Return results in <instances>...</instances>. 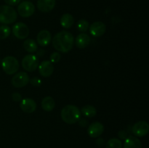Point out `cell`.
<instances>
[{"mask_svg": "<svg viewBox=\"0 0 149 148\" xmlns=\"http://www.w3.org/2000/svg\"><path fill=\"white\" fill-rule=\"evenodd\" d=\"M61 118L68 124H74L77 123L81 118V112L75 105H66L61 110Z\"/></svg>", "mask_w": 149, "mask_h": 148, "instance_id": "7a4b0ae2", "label": "cell"}, {"mask_svg": "<svg viewBox=\"0 0 149 148\" xmlns=\"http://www.w3.org/2000/svg\"><path fill=\"white\" fill-rule=\"evenodd\" d=\"M29 82L31 84L32 86L36 87H39L42 85V80L38 78V77H33L31 79L29 80Z\"/></svg>", "mask_w": 149, "mask_h": 148, "instance_id": "484cf974", "label": "cell"}, {"mask_svg": "<svg viewBox=\"0 0 149 148\" xmlns=\"http://www.w3.org/2000/svg\"><path fill=\"white\" fill-rule=\"evenodd\" d=\"M106 148H122V143L120 139L116 138L110 139L106 144Z\"/></svg>", "mask_w": 149, "mask_h": 148, "instance_id": "7402d4cb", "label": "cell"}, {"mask_svg": "<svg viewBox=\"0 0 149 148\" xmlns=\"http://www.w3.org/2000/svg\"><path fill=\"white\" fill-rule=\"evenodd\" d=\"M124 148H142L141 141L135 136H127L124 143Z\"/></svg>", "mask_w": 149, "mask_h": 148, "instance_id": "e0dca14e", "label": "cell"}, {"mask_svg": "<svg viewBox=\"0 0 149 148\" xmlns=\"http://www.w3.org/2000/svg\"><path fill=\"white\" fill-rule=\"evenodd\" d=\"M10 28L7 26H0V39H5L10 36Z\"/></svg>", "mask_w": 149, "mask_h": 148, "instance_id": "cb8c5ba5", "label": "cell"}, {"mask_svg": "<svg viewBox=\"0 0 149 148\" xmlns=\"http://www.w3.org/2000/svg\"><path fill=\"white\" fill-rule=\"evenodd\" d=\"M74 23V18L69 13L63 15L61 18V25L65 29L71 28Z\"/></svg>", "mask_w": 149, "mask_h": 148, "instance_id": "d6986e66", "label": "cell"}, {"mask_svg": "<svg viewBox=\"0 0 149 148\" xmlns=\"http://www.w3.org/2000/svg\"><path fill=\"white\" fill-rule=\"evenodd\" d=\"M39 66V58L36 55L30 54L27 55L22 59V67L23 69L29 72L36 71Z\"/></svg>", "mask_w": 149, "mask_h": 148, "instance_id": "5b68a950", "label": "cell"}, {"mask_svg": "<svg viewBox=\"0 0 149 148\" xmlns=\"http://www.w3.org/2000/svg\"><path fill=\"white\" fill-rule=\"evenodd\" d=\"M56 0H38L37 8L42 12H49L55 7Z\"/></svg>", "mask_w": 149, "mask_h": 148, "instance_id": "4fadbf2b", "label": "cell"}, {"mask_svg": "<svg viewBox=\"0 0 149 148\" xmlns=\"http://www.w3.org/2000/svg\"><path fill=\"white\" fill-rule=\"evenodd\" d=\"M54 71V66L52 62L49 60H45L41 62L39 65V72L42 76L49 77Z\"/></svg>", "mask_w": 149, "mask_h": 148, "instance_id": "7c38bea8", "label": "cell"}, {"mask_svg": "<svg viewBox=\"0 0 149 148\" xmlns=\"http://www.w3.org/2000/svg\"><path fill=\"white\" fill-rule=\"evenodd\" d=\"M17 14L11 6H0V23L4 25L12 24L17 20Z\"/></svg>", "mask_w": 149, "mask_h": 148, "instance_id": "3957f363", "label": "cell"}, {"mask_svg": "<svg viewBox=\"0 0 149 148\" xmlns=\"http://www.w3.org/2000/svg\"><path fill=\"white\" fill-rule=\"evenodd\" d=\"M81 112L85 117L93 118L97 114V110L95 107L92 105H85L81 109Z\"/></svg>", "mask_w": 149, "mask_h": 148, "instance_id": "44dd1931", "label": "cell"}, {"mask_svg": "<svg viewBox=\"0 0 149 148\" xmlns=\"http://www.w3.org/2000/svg\"><path fill=\"white\" fill-rule=\"evenodd\" d=\"M29 75L25 72H20L14 75L12 78V84L15 88H22L27 85L29 82Z\"/></svg>", "mask_w": 149, "mask_h": 148, "instance_id": "ba28073f", "label": "cell"}, {"mask_svg": "<svg viewBox=\"0 0 149 148\" xmlns=\"http://www.w3.org/2000/svg\"><path fill=\"white\" fill-rule=\"evenodd\" d=\"M132 133L138 137H143L148 133L149 125L146 121L141 120L137 122L132 126Z\"/></svg>", "mask_w": 149, "mask_h": 148, "instance_id": "9c48e42d", "label": "cell"}, {"mask_svg": "<svg viewBox=\"0 0 149 148\" xmlns=\"http://www.w3.org/2000/svg\"><path fill=\"white\" fill-rule=\"evenodd\" d=\"M18 14L23 17H29L34 13L35 6L31 1H24L20 2L17 7Z\"/></svg>", "mask_w": 149, "mask_h": 148, "instance_id": "8992f818", "label": "cell"}, {"mask_svg": "<svg viewBox=\"0 0 149 148\" xmlns=\"http://www.w3.org/2000/svg\"><path fill=\"white\" fill-rule=\"evenodd\" d=\"M96 144H97V146L102 147L105 145V141L104 139H102V138H98V139L96 140Z\"/></svg>", "mask_w": 149, "mask_h": 148, "instance_id": "f546056e", "label": "cell"}, {"mask_svg": "<svg viewBox=\"0 0 149 148\" xmlns=\"http://www.w3.org/2000/svg\"><path fill=\"white\" fill-rule=\"evenodd\" d=\"M90 27L88 21L86 20H80L77 23V28L81 32H86Z\"/></svg>", "mask_w": 149, "mask_h": 148, "instance_id": "603a6c76", "label": "cell"}, {"mask_svg": "<svg viewBox=\"0 0 149 148\" xmlns=\"http://www.w3.org/2000/svg\"><path fill=\"white\" fill-rule=\"evenodd\" d=\"M89 28H90V32L92 36L94 37H100L103 36L106 32V26L103 22L96 21L92 23Z\"/></svg>", "mask_w": 149, "mask_h": 148, "instance_id": "30bf717a", "label": "cell"}, {"mask_svg": "<svg viewBox=\"0 0 149 148\" xmlns=\"http://www.w3.org/2000/svg\"><path fill=\"white\" fill-rule=\"evenodd\" d=\"M104 131V126L100 122H94L89 126L87 133L92 138L99 137Z\"/></svg>", "mask_w": 149, "mask_h": 148, "instance_id": "8fae6325", "label": "cell"}, {"mask_svg": "<svg viewBox=\"0 0 149 148\" xmlns=\"http://www.w3.org/2000/svg\"><path fill=\"white\" fill-rule=\"evenodd\" d=\"M23 47L25 50L29 53H34L37 51V44L33 39H26L23 42Z\"/></svg>", "mask_w": 149, "mask_h": 148, "instance_id": "ffe728a7", "label": "cell"}, {"mask_svg": "<svg viewBox=\"0 0 149 148\" xmlns=\"http://www.w3.org/2000/svg\"><path fill=\"white\" fill-rule=\"evenodd\" d=\"M74 36L70 32L62 30L55 35L52 39V45L58 52L66 53L72 49L74 46Z\"/></svg>", "mask_w": 149, "mask_h": 148, "instance_id": "6da1fadb", "label": "cell"}, {"mask_svg": "<svg viewBox=\"0 0 149 148\" xmlns=\"http://www.w3.org/2000/svg\"><path fill=\"white\" fill-rule=\"evenodd\" d=\"M13 33L17 39H25L29 35V27L23 23H17L13 26Z\"/></svg>", "mask_w": 149, "mask_h": 148, "instance_id": "52a82bcc", "label": "cell"}, {"mask_svg": "<svg viewBox=\"0 0 149 148\" xmlns=\"http://www.w3.org/2000/svg\"><path fill=\"white\" fill-rule=\"evenodd\" d=\"M1 67L6 73L8 75H13L17 72L20 65L15 57L13 56H7L1 61Z\"/></svg>", "mask_w": 149, "mask_h": 148, "instance_id": "277c9868", "label": "cell"}, {"mask_svg": "<svg viewBox=\"0 0 149 148\" xmlns=\"http://www.w3.org/2000/svg\"><path fill=\"white\" fill-rule=\"evenodd\" d=\"M20 107L23 112L26 113H32L36 110V103L33 100L26 98L22 100L20 103Z\"/></svg>", "mask_w": 149, "mask_h": 148, "instance_id": "5bb4252c", "label": "cell"}, {"mask_svg": "<svg viewBox=\"0 0 149 148\" xmlns=\"http://www.w3.org/2000/svg\"><path fill=\"white\" fill-rule=\"evenodd\" d=\"M91 42L90 36L87 33H80L75 39V44L79 49H84L87 47Z\"/></svg>", "mask_w": 149, "mask_h": 148, "instance_id": "2e32d148", "label": "cell"}, {"mask_svg": "<svg viewBox=\"0 0 149 148\" xmlns=\"http://www.w3.org/2000/svg\"><path fill=\"white\" fill-rule=\"evenodd\" d=\"M12 98H13V101L20 102V101H21L22 96H21V94H19V93L15 92L12 94Z\"/></svg>", "mask_w": 149, "mask_h": 148, "instance_id": "83f0119b", "label": "cell"}, {"mask_svg": "<svg viewBox=\"0 0 149 148\" xmlns=\"http://www.w3.org/2000/svg\"><path fill=\"white\" fill-rule=\"evenodd\" d=\"M118 136H119V138H121L122 139H125L127 137V132H125V131H120L118 133Z\"/></svg>", "mask_w": 149, "mask_h": 148, "instance_id": "f1b7e54d", "label": "cell"}, {"mask_svg": "<svg viewBox=\"0 0 149 148\" xmlns=\"http://www.w3.org/2000/svg\"><path fill=\"white\" fill-rule=\"evenodd\" d=\"M37 42L40 46H46L50 43L51 41V33L47 30H42L38 33L36 36Z\"/></svg>", "mask_w": 149, "mask_h": 148, "instance_id": "9a60e30c", "label": "cell"}, {"mask_svg": "<svg viewBox=\"0 0 149 148\" xmlns=\"http://www.w3.org/2000/svg\"><path fill=\"white\" fill-rule=\"evenodd\" d=\"M41 104L44 110L47 112H50L55 108V102L52 97L47 96L42 100Z\"/></svg>", "mask_w": 149, "mask_h": 148, "instance_id": "ac0fdd59", "label": "cell"}, {"mask_svg": "<svg viewBox=\"0 0 149 148\" xmlns=\"http://www.w3.org/2000/svg\"><path fill=\"white\" fill-rule=\"evenodd\" d=\"M79 125L81 126V127H85V126H87V124H88L87 120H85V119H79Z\"/></svg>", "mask_w": 149, "mask_h": 148, "instance_id": "4dcf8cb0", "label": "cell"}, {"mask_svg": "<svg viewBox=\"0 0 149 148\" xmlns=\"http://www.w3.org/2000/svg\"><path fill=\"white\" fill-rule=\"evenodd\" d=\"M21 0H4V2L9 6H15L20 4Z\"/></svg>", "mask_w": 149, "mask_h": 148, "instance_id": "4316f807", "label": "cell"}, {"mask_svg": "<svg viewBox=\"0 0 149 148\" xmlns=\"http://www.w3.org/2000/svg\"><path fill=\"white\" fill-rule=\"evenodd\" d=\"M49 58H50V60L49 61H50L52 63H58V62L61 60V55H60L59 52H54L51 54Z\"/></svg>", "mask_w": 149, "mask_h": 148, "instance_id": "d4e9b609", "label": "cell"}]
</instances>
